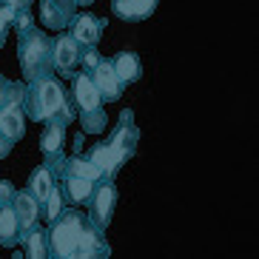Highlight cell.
Here are the masks:
<instances>
[{
  "instance_id": "cell-3",
  "label": "cell",
  "mask_w": 259,
  "mask_h": 259,
  "mask_svg": "<svg viewBox=\"0 0 259 259\" xmlns=\"http://www.w3.org/2000/svg\"><path fill=\"white\" fill-rule=\"evenodd\" d=\"M137 143H140V128L134 125V111H131V108H125V111H122V117H120L117 131L111 134V140L106 143V148H108V165H106L103 180H114L117 171H120V168L125 165L131 157H134Z\"/></svg>"
},
{
  "instance_id": "cell-18",
  "label": "cell",
  "mask_w": 259,
  "mask_h": 259,
  "mask_svg": "<svg viewBox=\"0 0 259 259\" xmlns=\"http://www.w3.org/2000/svg\"><path fill=\"white\" fill-rule=\"evenodd\" d=\"M57 177H85V180L100 183V180H103V171H100L92 160H83V157H77L74 154V157H66V160L60 162Z\"/></svg>"
},
{
  "instance_id": "cell-22",
  "label": "cell",
  "mask_w": 259,
  "mask_h": 259,
  "mask_svg": "<svg viewBox=\"0 0 259 259\" xmlns=\"http://www.w3.org/2000/svg\"><path fill=\"white\" fill-rule=\"evenodd\" d=\"M80 122H83L85 134H100V131H106L108 117L103 111V106H100V108H92V111H80Z\"/></svg>"
},
{
  "instance_id": "cell-12",
  "label": "cell",
  "mask_w": 259,
  "mask_h": 259,
  "mask_svg": "<svg viewBox=\"0 0 259 259\" xmlns=\"http://www.w3.org/2000/svg\"><path fill=\"white\" fill-rule=\"evenodd\" d=\"M0 134L12 143L26 134V111H23V103H9V106L0 108Z\"/></svg>"
},
{
  "instance_id": "cell-25",
  "label": "cell",
  "mask_w": 259,
  "mask_h": 259,
  "mask_svg": "<svg viewBox=\"0 0 259 259\" xmlns=\"http://www.w3.org/2000/svg\"><path fill=\"white\" fill-rule=\"evenodd\" d=\"M89 160L94 162V165L106 174V165H108V148H106V143H100V145H94L92 148V154H89Z\"/></svg>"
},
{
  "instance_id": "cell-10",
  "label": "cell",
  "mask_w": 259,
  "mask_h": 259,
  "mask_svg": "<svg viewBox=\"0 0 259 259\" xmlns=\"http://www.w3.org/2000/svg\"><path fill=\"white\" fill-rule=\"evenodd\" d=\"M92 80H94V85H97L103 103H114V100H120L122 89H125V85L120 83V77H117L114 66H111V60H100V66L92 71Z\"/></svg>"
},
{
  "instance_id": "cell-4",
  "label": "cell",
  "mask_w": 259,
  "mask_h": 259,
  "mask_svg": "<svg viewBox=\"0 0 259 259\" xmlns=\"http://www.w3.org/2000/svg\"><path fill=\"white\" fill-rule=\"evenodd\" d=\"M49 225H52V228L46 231L49 253H52V256H60V259L71 256L77 239H80V234H83V228H85V217L71 208V211H60V217L52 220Z\"/></svg>"
},
{
  "instance_id": "cell-14",
  "label": "cell",
  "mask_w": 259,
  "mask_h": 259,
  "mask_svg": "<svg viewBox=\"0 0 259 259\" xmlns=\"http://www.w3.org/2000/svg\"><path fill=\"white\" fill-rule=\"evenodd\" d=\"M74 103L80 111H92V108H100V92L97 85H94L92 74L89 71H80V74H74Z\"/></svg>"
},
{
  "instance_id": "cell-24",
  "label": "cell",
  "mask_w": 259,
  "mask_h": 259,
  "mask_svg": "<svg viewBox=\"0 0 259 259\" xmlns=\"http://www.w3.org/2000/svg\"><path fill=\"white\" fill-rule=\"evenodd\" d=\"M60 211H63V194H60V188L54 185L52 194L46 197V217H49V222L57 220V217H60Z\"/></svg>"
},
{
  "instance_id": "cell-7",
  "label": "cell",
  "mask_w": 259,
  "mask_h": 259,
  "mask_svg": "<svg viewBox=\"0 0 259 259\" xmlns=\"http://www.w3.org/2000/svg\"><path fill=\"white\" fill-rule=\"evenodd\" d=\"M63 143H66V122L60 120H46V128H43V137H40V148L46 154V165L52 168L54 174L60 171L63 157Z\"/></svg>"
},
{
  "instance_id": "cell-16",
  "label": "cell",
  "mask_w": 259,
  "mask_h": 259,
  "mask_svg": "<svg viewBox=\"0 0 259 259\" xmlns=\"http://www.w3.org/2000/svg\"><path fill=\"white\" fill-rule=\"evenodd\" d=\"M20 239H23V228L17 222L15 208L6 202V205H0V245L3 248H15Z\"/></svg>"
},
{
  "instance_id": "cell-15",
  "label": "cell",
  "mask_w": 259,
  "mask_h": 259,
  "mask_svg": "<svg viewBox=\"0 0 259 259\" xmlns=\"http://www.w3.org/2000/svg\"><path fill=\"white\" fill-rule=\"evenodd\" d=\"M12 208H15V213H17V222H20L23 234L34 225V222H37V217H40L37 199L31 197L29 191H15V197H12Z\"/></svg>"
},
{
  "instance_id": "cell-13",
  "label": "cell",
  "mask_w": 259,
  "mask_h": 259,
  "mask_svg": "<svg viewBox=\"0 0 259 259\" xmlns=\"http://www.w3.org/2000/svg\"><path fill=\"white\" fill-rule=\"evenodd\" d=\"M160 0H111V12H114L120 20H128V23H137L145 17L154 15Z\"/></svg>"
},
{
  "instance_id": "cell-5",
  "label": "cell",
  "mask_w": 259,
  "mask_h": 259,
  "mask_svg": "<svg viewBox=\"0 0 259 259\" xmlns=\"http://www.w3.org/2000/svg\"><path fill=\"white\" fill-rule=\"evenodd\" d=\"M89 205H92V211H89V222H92L94 228L106 231L108 222H111V217H114V205H117V185H114V180H103V183L94 188Z\"/></svg>"
},
{
  "instance_id": "cell-9",
  "label": "cell",
  "mask_w": 259,
  "mask_h": 259,
  "mask_svg": "<svg viewBox=\"0 0 259 259\" xmlns=\"http://www.w3.org/2000/svg\"><path fill=\"white\" fill-rule=\"evenodd\" d=\"M69 29H71V37H74L80 46H97L100 37H103V29H106V20H100V17L83 12V15L71 17Z\"/></svg>"
},
{
  "instance_id": "cell-11",
  "label": "cell",
  "mask_w": 259,
  "mask_h": 259,
  "mask_svg": "<svg viewBox=\"0 0 259 259\" xmlns=\"http://www.w3.org/2000/svg\"><path fill=\"white\" fill-rule=\"evenodd\" d=\"M108 253H111V248H108L106 239H103V231L94 228V225H85L83 234H80V239H77V245H74V253H71V256L92 259V256H108Z\"/></svg>"
},
{
  "instance_id": "cell-32",
  "label": "cell",
  "mask_w": 259,
  "mask_h": 259,
  "mask_svg": "<svg viewBox=\"0 0 259 259\" xmlns=\"http://www.w3.org/2000/svg\"><path fill=\"white\" fill-rule=\"evenodd\" d=\"M74 3H77V6H92L94 0H74Z\"/></svg>"
},
{
  "instance_id": "cell-31",
  "label": "cell",
  "mask_w": 259,
  "mask_h": 259,
  "mask_svg": "<svg viewBox=\"0 0 259 259\" xmlns=\"http://www.w3.org/2000/svg\"><path fill=\"white\" fill-rule=\"evenodd\" d=\"M9 151H12V140H6L3 134H0V160H3Z\"/></svg>"
},
{
  "instance_id": "cell-6",
  "label": "cell",
  "mask_w": 259,
  "mask_h": 259,
  "mask_svg": "<svg viewBox=\"0 0 259 259\" xmlns=\"http://www.w3.org/2000/svg\"><path fill=\"white\" fill-rule=\"evenodd\" d=\"M80 57H83L80 43L71 34H57V40L52 43V69L63 77H74Z\"/></svg>"
},
{
  "instance_id": "cell-23",
  "label": "cell",
  "mask_w": 259,
  "mask_h": 259,
  "mask_svg": "<svg viewBox=\"0 0 259 259\" xmlns=\"http://www.w3.org/2000/svg\"><path fill=\"white\" fill-rule=\"evenodd\" d=\"M23 94H26V85L0 77V108L9 106V103H23Z\"/></svg>"
},
{
  "instance_id": "cell-20",
  "label": "cell",
  "mask_w": 259,
  "mask_h": 259,
  "mask_svg": "<svg viewBox=\"0 0 259 259\" xmlns=\"http://www.w3.org/2000/svg\"><path fill=\"white\" fill-rule=\"evenodd\" d=\"M54 185H57V174H54V171H52L49 165H40L37 171L31 174V183H29L31 197L37 199V202H40V199L46 202V197L52 194V188H54Z\"/></svg>"
},
{
  "instance_id": "cell-21",
  "label": "cell",
  "mask_w": 259,
  "mask_h": 259,
  "mask_svg": "<svg viewBox=\"0 0 259 259\" xmlns=\"http://www.w3.org/2000/svg\"><path fill=\"white\" fill-rule=\"evenodd\" d=\"M20 242L26 245V253H29L31 259H43V256H49V245H46V228H40L37 222H34V225H31V228L26 231Z\"/></svg>"
},
{
  "instance_id": "cell-28",
  "label": "cell",
  "mask_w": 259,
  "mask_h": 259,
  "mask_svg": "<svg viewBox=\"0 0 259 259\" xmlns=\"http://www.w3.org/2000/svg\"><path fill=\"white\" fill-rule=\"evenodd\" d=\"M100 60H103V57H100V52H94V46H89V52H83V57H80V63L85 66V71H89V74H92V71L100 66Z\"/></svg>"
},
{
  "instance_id": "cell-29",
  "label": "cell",
  "mask_w": 259,
  "mask_h": 259,
  "mask_svg": "<svg viewBox=\"0 0 259 259\" xmlns=\"http://www.w3.org/2000/svg\"><path fill=\"white\" fill-rule=\"evenodd\" d=\"M12 197H15V188H12V183H9V180H0V205H6Z\"/></svg>"
},
{
  "instance_id": "cell-26",
  "label": "cell",
  "mask_w": 259,
  "mask_h": 259,
  "mask_svg": "<svg viewBox=\"0 0 259 259\" xmlns=\"http://www.w3.org/2000/svg\"><path fill=\"white\" fill-rule=\"evenodd\" d=\"M12 20H15V9L9 6V3H3V6H0V46H3V43H6V26L12 23Z\"/></svg>"
},
{
  "instance_id": "cell-27",
  "label": "cell",
  "mask_w": 259,
  "mask_h": 259,
  "mask_svg": "<svg viewBox=\"0 0 259 259\" xmlns=\"http://www.w3.org/2000/svg\"><path fill=\"white\" fill-rule=\"evenodd\" d=\"M12 23H15L17 31H26V29H31V26H34V20H31V12H29V9H17Z\"/></svg>"
},
{
  "instance_id": "cell-19",
  "label": "cell",
  "mask_w": 259,
  "mask_h": 259,
  "mask_svg": "<svg viewBox=\"0 0 259 259\" xmlns=\"http://www.w3.org/2000/svg\"><path fill=\"white\" fill-rule=\"evenodd\" d=\"M66 183V197H69L71 205H85L94 194V180H85V177H63Z\"/></svg>"
},
{
  "instance_id": "cell-30",
  "label": "cell",
  "mask_w": 259,
  "mask_h": 259,
  "mask_svg": "<svg viewBox=\"0 0 259 259\" xmlns=\"http://www.w3.org/2000/svg\"><path fill=\"white\" fill-rule=\"evenodd\" d=\"M3 3H9V6L17 12V9H31V3H34V0H3Z\"/></svg>"
},
{
  "instance_id": "cell-2",
  "label": "cell",
  "mask_w": 259,
  "mask_h": 259,
  "mask_svg": "<svg viewBox=\"0 0 259 259\" xmlns=\"http://www.w3.org/2000/svg\"><path fill=\"white\" fill-rule=\"evenodd\" d=\"M20 40H17V57H20V69L23 77L29 83L40 80V77L52 74V40L43 34L40 29H26L17 31Z\"/></svg>"
},
{
  "instance_id": "cell-17",
  "label": "cell",
  "mask_w": 259,
  "mask_h": 259,
  "mask_svg": "<svg viewBox=\"0 0 259 259\" xmlns=\"http://www.w3.org/2000/svg\"><path fill=\"white\" fill-rule=\"evenodd\" d=\"M111 66H114L117 77H120L122 85H131L137 83L140 74H143V63H140V57L134 52H120L111 57Z\"/></svg>"
},
{
  "instance_id": "cell-8",
  "label": "cell",
  "mask_w": 259,
  "mask_h": 259,
  "mask_svg": "<svg viewBox=\"0 0 259 259\" xmlns=\"http://www.w3.org/2000/svg\"><path fill=\"white\" fill-rule=\"evenodd\" d=\"M77 3L74 0H43L40 3V17H43V26L52 31H63L69 29L71 17H74Z\"/></svg>"
},
{
  "instance_id": "cell-1",
  "label": "cell",
  "mask_w": 259,
  "mask_h": 259,
  "mask_svg": "<svg viewBox=\"0 0 259 259\" xmlns=\"http://www.w3.org/2000/svg\"><path fill=\"white\" fill-rule=\"evenodd\" d=\"M23 111H26V120H34V122L60 120V122L69 125V122L74 120L60 83L52 80L49 74L34 80V83H29V89H26V94H23Z\"/></svg>"
}]
</instances>
